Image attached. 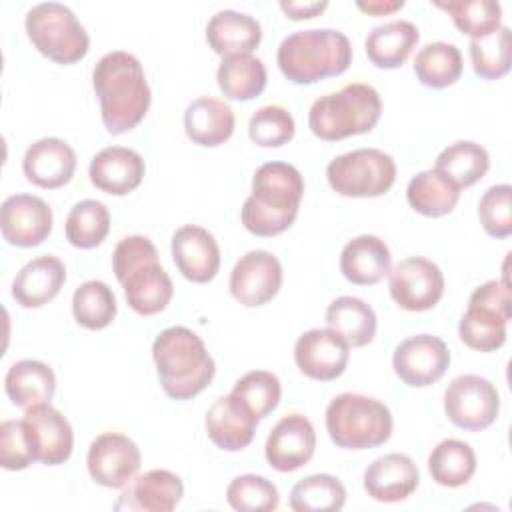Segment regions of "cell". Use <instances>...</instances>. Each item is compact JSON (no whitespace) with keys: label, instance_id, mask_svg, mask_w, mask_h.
Here are the masks:
<instances>
[{"label":"cell","instance_id":"1","mask_svg":"<svg viewBox=\"0 0 512 512\" xmlns=\"http://www.w3.org/2000/svg\"><path fill=\"white\" fill-rule=\"evenodd\" d=\"M102 124L110 134H124L140 124L152 92L140 60L126 50L106 52L92 70Z\"/></svg>","mask_w":512,"mask_h":512},{"label":"cell","instance_id":"2","mask_svg":"<svg viewBox=\"0 0 512 512\" xmlns=\"http://www.w3.org/2000/svg\"><path fill=\"white\" fill-rule=\"evenodd\" d=\"M304 196V178L288 162H266L252 176V192L240 210L254 236H276L292 226Z\"/></svg>","mask_w":512,"mask_h":512},{"label":"cell","instance_id":"3","mask_svg":"<svg viewBox=\"0 0 512 512\" xmlns=\"http://www.w3.org/2000/svg\"><path fill=\"white\" fill-rule=\"evenodd\" d=\"M162 390L172 400H190L214 378L216 364L202 338L186 326H170L152 342Z\"/></svg>","mask_w":512,"mask_h":512},{"label":"cell","instance_id":"4","mask_svg":"<svg viewBox=\"0 0 512 512\" xmlns=\"http://www.w3.org/2000/svg\"><path fill=\"white\" fill-rule=\"evenodd\" d=\"M112 268L134 312L152 316L162 312L172 300V278L158 262V250L148 236H124L114 248Z\"/></svg>","mask_w":512,"mask_h":512},{"label":"cell","instance_id":"5","mask_svg":"<svg viewBox=\"0 0 512 512\" xmlns=\"http://www.w3.org/2000/svg\"><path fill=\"white\" fill-rule=\"evenodd\" d=\"M276 62L290 82L314 84L348 70L352 44L344 32L334 28L296 30L280 42Z\"/></svg>","mask_w":512,"mask_h":512},{"label":"cell","instance_id":"6","mask_svg":"<svg viewBox=\"0 0 512 512\" xmlns=\"http://www.w3.org/2000/svg\"><path fill=\"white\" fill-rule=\"evenodd\" d=\"M380 114L382 100L378 90L364 82H352L316 98L308 112V126L320 140L336 142L370 132Z\"/></svg>","mask_w":512,"mask_h":512},{"label":"cell","instance_id":"7","mask_svg":"<svg viewBox=\"0 0 512 512\" xmlns=\"http://www.w3.org/2000/svg\"><path fill=\"white\" fill-rule=\"evenodd\" d=\"M326 430L338 448L368 450L392 436V414L372 396L342 392L326 408Z\"/></svg>","mask_w":512,"mask_h":512},{"label":"cell","instance_id":"8","mask_svg":"<svg viewBox=\"0 0 512 512\" xmlns=\"http://www.w3.org/2000/svg\"><path fill=\"white\" fill-rule=\"evenodd\" d=\"M24 26L34 48L52 62L74 64L88 54V32L66 4L40 2L32 6Z\"/></svg>","mask_w":512,"mask_h":512},{"label":"cell","instance_id":"9","mask_svg":"<svg viewBox=\"0 0 512 512\" xmlns=\"http://www.w3.org/2000/svg\"><path fill=\"white\" fill-rule=\"evenodd\" d=\"M512 316V290L504 280H488L474 288L458 324L460 340L478 352L498 350L506 342Z\"/></svg>","mask_w":512,"mask_h":512},{"label":"cell","instance_id":"10","mask_svg":"<svg viewBox=\"0 0 512 512\" xmlns=\"http://www.w3.org/2000/svg\"><path fill=\"white\" fill-rule=\"evenodd\" d=\"M330 188L348 198H376L396 180V162L378 148H358L332 158L326 166Z\"/></svg>","mask_w":512,"mask_h":512},{"label":"cell","instance_id":"11","mask_svg":"<svg viewBox=\"0 0 512 512\" xmlns=\"http://www.w3.org/2000/svg\"><path fill=\"white\" fill-rule=\"evenodd\" d=\"M444 412L454 426L478 432L498 418L500 394L488 378L460 374L444 392Z\"/></svg>","mask_w":512,"mask_h":512},{"label":"cell","instance_id":"12","mask_svg":"<svg viewBox=\"0 0 512 512\" xmlns=\"http://www.w3.org/2000/svg\"><path fill=\"white\" fill-rule=\"evenodd\" d=\"M388 290L400 308L424 312L440 302L444 294V274L432 260L410 256L388 272Z\"/></svg>","mask_w":512,"mask_h":512},{"label":"cell","instance_id":"13","mask_svg":"<svg viewBox=\"0 0 512 512\" xmlns=\"http://www.w3.org/2000/svg\"><path fill=\"white\" fill-rule=\"evenodd\" d=\"M22 426L34 462L58 466L70 458L74 448L72 426L50 402L26 408Z\"/></svg>","mask_w":512,"mask_h":512},{"label":"cell","instance_id":"14","mask_svg":"<svg viewBox=\"0 0 512 512\" xmlns=\"http://www.w3.org/2000/svg\"><path fill=\"white\" fill-rule=\"evenodd\" d=\"M450 366V350L446 342L432 334H416L404 338L392 354L396 376L412 386L424 388L438 382Z\"/></svg>","mask_w":512,"mask_h":512},{"label":"cell","instance_id":"15","mask_svg":"<svg viewBox=\"0 0 512 512\" xmlns=\"http://www.w3.org/2000/svg\"><path fill=\"white\" fill-rule=\"evenodd\" d=\"M140 450L120 432L96 436L88 448L86 466L92 480L104 488H124L140 468Z\"/></svg>","mask_w":512,"mask_h":512},{"label":"cell","instance_id":"16","mask_svg":"<svg viewBox=\"0 0 512 512\" xmlns=\"http://www.w3.org/2000/svg\"><path fill=\"white\" fill-rule=\"evenodd\" d=\"M282 286V264L268 250H250L230 272V294L248 308L270 302Z\"/></svg>","mask_w":512,"mask_h":512},{"label":"cell","instance_id":"17","mask_svg":"<svg viewBox=\"0 0 512 512\" xmlns=\"http://www.w3.org/2000/svg\"><path fill=\"white\" fill-rule=\"evenodd\" d=\"M348 358V342L332 328L306 330L294 344V362L312 380L328 382L338 378L346 370Z\"/></svg>","mask_w":512,"mask_h":512},{"label":"cell","instance_id":"18","mask_svg":"<svg viewBox=\"0 0 512 512\" xmlns=\"http://www.w3.org/2000/svg\"><path fill=\"white\" fill-rule=\"evenodd\" d=\"M0 230L12 246H38L52 232V208L40 196L12 194L2 202Z\"/></svg>","mask_w":512,"mask_h":512},{"label":"cell","instance_id":"19","mask_svg":"<svg viewBox=\"0 0 512 512\" xmlns=\"http://www.w3.org/2000/svg\"><path fill=\"white\" fill-rule=\"evenodd\" d=\"M316 450V432L304 414H288L276 422L266 438L264 454L278 472H294L310 462Z\"/></svg>","mask_w":512,"mask_h":512},{"label":"cell","instance_id":"20","mask_svg":"<svg viewBox=\"0 0 512 512\" xmlns=\"http://www.w3.org/2000/svg\"><path fill=\"white\" fill-rule=\"evenodd\" d=\"M258 422L260 418L252 412V408L230 392L228 396L214 400L206 412L204 426L208 438L218 448L238 452L252 442Z\"/></svg>","mask_w":512,"mask_h":512},{"label":"cell","instance_id":"21","mask_svg":"<svg viewBox=\"0 0 512 512\" xmlns=\"http://www.w3.org/2000/svg\"><path fill=\"white\" fill-rule=\"evenodd\" d=\"M172 260L186 280L204 284L220 270V248L206 228L184 224L172 234Z\"/></svg>","mask_w":512,"mask_h":512},{"label":"cell","instance_id":"22","mask_svg":"<svg viewBox=\"0 0 512 512\" xmlns=\"http://www.w3.org/2000/svg\"><path fill=\"white\" fill-rule=\"evenodd\" d=\"M184 496V484L178 474L156 468L148 470L132 482L120 494L114 504L116 510H144V512H170L174 510Z\"/></svg>","mask_w":512,"mask_h":512},{"label":"cell","instance_id":"23","mask_svg":"<svg viewBox=\"0 0 512 512\" xmlns=\"http://www.w3.org/2000/svg\"><path fill=\"white\" fill-rule=\"evenodd\" d=\"M24 176L46 190L68 184L76 170V154L72 146L60 138L48 136L32 142L22 160Z\"/></svg>","mask_w":512,"mask_h":512},{"label":"cell","instance_id":"24","mask_svg":"<svg viewBox=\"0 0 512 512\" xmlns=\"http://www.w3.org/2000/svg\"><path fill=\"white\" fill-rule=\"evenodd\" d=\"M420 482L418 466L414 460L400 452H388L378 456L364 470V490L376 502H400L406 500Z\"/></svg>","mask_w":512,"mask_h":512},{"label":"cell","instance_id":"25","mask_svg":"<svg viewBox=\"0 0 512 512\" xmlns=\"http://www.w3.org/2000/svg\"><path fill=\"white\" fill-rule=\"evenodd\" d=\"M146 166L142 156L126 146L102 148L90 160V182L112 196H124L140 186Z\"/></svg>","mask_w":512,"mask_h":512},{"label":"cell","instance_id":"26","mask_svg":"<svg viewBox=\"0 0 512 512\" xmlns=\"http://www.w3.org/2000/svg\"><path fill=\"white\" fill-rule=\"evenodd\" d=\"M64 280L66 268L60 258L52 254L36 256L18 270L12 282V298L22 308H40L56 298Z\"/></svg>","mask_w":512,"mask_h":512},{"label":"cell","instance_id":"27","mask_svg":"<svg viewBox=\"0 0 512 512\" xmlns=\"http://www.w3.org/2000/svg\"><path fill=\"white\" fill-rule=\"evenodd\" d=\"M390 250L386 242L374 234H360L346 242L340 252L342 276L358 286H372L390 272Z\"/></svg>","mask_w":512,"mask_h":512},{"label":"cell","instance_id":"28","mask_svg":"<svg viewBox=\"0 0 512 512\" xmlns=\"http://www.w3.org/2000/svg\"><path fill=\"white\" fill-rule=\"evenodd\" d=\"M206 40L222 58L228 54H252L262 40V28L260 22L246 12L218 10L208 20Z\"/></svg>","mask_w":512,"mask_h":512},{"label":"cell","instance_id":"29","mask_svg":"<svg viewBox=\"0 0 512 512\" xmlns=\"http://www.w3.org/2000/svg\"><path fill=\"white\" fill-rule=\"evenodd\" d=\"M234 110L218 98L200 96L184 110V130L188 138L200 146H220L234 132Z\"/></svg>","mask_w":512,"mask_h":512},{"label":"cell","instance_id":"30","mask_svg":"<svg viewBox=\"0 0 512 512\" xmlns=\"http://www.w3.org/2000/svg\"><path fill=\"white\" fill-rule=\"evenodd\" d=\"M418 40L420 32L416 24L398 18L374 26L364 40V50L374 66L398 68L406 62Z\"/></svg>","mask_w":512,"mask_h":512},{"label":"cell","instance_id":"31","mask_svg":"<svg viewBox=\"0 0 512 512\" xmlns=\"http://www.w3.org/2000/svg\"><path fill=\"white\" fill-rule=\"evenodd\" d=\"M4 388L14 406L30 408L52 400L56 390V376L48 364L24 358L8 368L4 376Z\"/></svg>","mask_w":512,"mask_h":512},{"label":"cell","instance_id":"32","mask_svg":"<svg viewBox=\"0 0 512 512\" xmlns=\"http://www.w3.org/2000/svg\"><path fill=\"white\" fill-rule=\"evenodd\" d=\"M326 324L340 334L348 346L362 348L376 336V312L356 296H338L326 308Z\"/></svg>","mask_w":512,"mask_h":512},{"label":"cell","instance_id":"33","mask_svg":"<svg viewBox=\"0 0 512 512\" xmlns=\"http://www.w3.org/2000/svg\"><path fill=\"white\" fill-rule=\"evenodd\" d=\"M406 200L418 214L440 218L456 208L460 200V188L436 168H430L410 178L406 186Z\"/></svg>","mask_w":512,"mask_h":512},{"label":"cell","instance_id":"34","mask_svg":"<svg viewBox=\"0 0 512 512\" xmlns=\"http://www.w3.org/2000/svg\"><path fill=\"white\" fill-rule=\"evenodd\" d=\"M218 88L230 100H252L266 88V66L254 54H228L216 72Z\"/></svg>","mask_w":512,"mask_h":512},{"label":"cell","instance_id":"35","mask_svg":"<svg viewBox=\"0 0 512 512\" xmlns=\"http://www.w3.org/2000/svg\"><path fill=\"white\" fill-rule=\"evenodd\" d=\"M428 470L436 484L446 488L464 486L476 472V454L472 446L458 438L438 442L428 456Z\"/></svg>","mask_w":512,"mask_h":512},{"label":"cell","instance_id":"36","mask_svg":"<svg viewBox=\"0 0 512 512\" xmlns=\"http://www.w3.org/2000/svg\"><path fill=\"white\" fill-rule=\"evenodd\" d=\"M434 168L462 190L484 178L490 168V156L484 146L472 140H460L438 154Z\"/></svg>","mask_w":512,"mask_h":512},{"label":"cell","instance_id":"37","mask_svg":"<svg viewBox=\"0 0 512 512\" xmlns=\"http://www.w3.org/2000/svg\"><path fill=\"white\" fill-rule=\"evenodd\" d=\"M414 72L428 88H448L462 76V54L454 44L430 42L416 52Z\"/></svg>","mask_w":512,"mask_h":512},{"label":"cell","instance_id":"38","mask_svg":"<svg viewBox=\"0 0 512 512\" xmlns=\"http://www.w3.org/2000/svg\"><path fill=\"white\" fill-rule=\"evenodd\" d=\"M344 502L346 488L332 474L306 476L290 492V508L294 512H338Z\"/></svg>","mask_w":512,"mask_h":512},{"label":"cell","instance_id":"39","mask_svg":"<svg viewBox=\"0 0 512 512\" xmlns=\"http://www.w3.org/2000/svg\"><path fill=\"white\" fill-rule=\"evenodd\" d=\"M66 240L82 250L96 248L104 242L110 232V212L108 208L92 198L80 200L68 212L64 224Z\"/></svg>","mask_w":512,"mask_h":512},{"label":"cell","instance_id":"40","mask_svg":"<svg viewBox=\"0 0 512 512\" xmlns=\"http://www.w3.org/2000/svg\"><path fill=\"white\" fill-rule=\"evenodd\" d=\"M116 310V296L102 280H86L72 294L74 320L88 330L110 326Z\"/></svg>","mask_w":512,"mask_h":512},{"label":"cell","instance_id":"41","mask_svg":"<svg viewBox=\"0 0 512 512\" xmlns=\"http://www.w3.org/2000/svg\"><path fill=\"white\" fill-rule=\"evenodd\" d=\"M436 6L446 10L454 26L470 38L488 36L502 26V6L494 0H450L436 2Z\"/></svg>","mask_w":512,"mask_h":512},{"label":"cell","instance_id":"42","mask_svg":"<svg viewBox=\"0 0 512 512\" xmlns=\"http://www.w3.org/2000/svg\"><path fill=\"white\" fill-rule=\"evenodd\" d=\"M472 68L480 78L498 80L510 70V28L500 26L488 36L470 40Z\"/></svg>","mask_w":512,"mask_h":512},{"label":"cell","instance_id":"43","mask_svg":"<svg viewBox=\"0 0 512 512\" xmlns=\"http://www.w3.org/2000/svg\"><path fill=\"white\" fill-rule=\"evenodd\" d=\"M226 500L240 512H270L280 504L276 486L258 474L236 476L226 488Z\"/></svg>","mask_w":512,"mask_h":512},{"label":"cell","instance_id":"44","mask_svg":"<svg viewBox=\"0 0 512 512\" xmlns=\"http://www.w3.org/2000/svg\"><path fill=\"white\" fill-rule=\"evenodd\" d=\"M232 394L246 402L252 412L262 420L278 406L282 386L276 374L268 370H252L236 380Z\"/></svg>","mask_w":512,"mask_h":512},{"label":"cell","instance_id":"45","mask_svg":"<svg viewBox=\"0 0 512 512\" xmlns=\"http://www.w3.org/2000/svg\"><path fill=\"white\" fill-rule=\"evenodd\" d=\"M296 130L292 114L278 104H268L258 108L250 122H248V134L250 140L264 148H278L292 140Z\"/></svg>","mask_w":512,"mask_h":512},{"label":"cell","instance_id":"46","mask_svg":"<svg viewBox=\"0 0 512 512\" xmlns=\"http://www.w3.org/2000/svg\"><path fill=\"white\" fill-rule=\"evenodd\" d=\"M478 218L490 236L508 238L512 234V186H490L478 202Z\"/></svg>","mask_w":512,"mask_h":512},{"label":"cell","instance_id":"47","mask_svg":"<svg viewBox=\"0 0 512 512\" xmlns=\"http://www.w3.org/2000/svg\"><path fill=\"white\" fill-rule=\"evenodd\" d=\"M34 462L28 448L22 420H4L0 424V464L6 470H24Z\"/></svg>","mask_w":512,"mask_h":512},{"label":"cell","instance_id":"48","mask_svg":"<svg viewBox=\"0 0 512 512\" xmlns=\"http://www.w3.org/2000/svg\"><path fill=\"white\" fill-rule=\"evenodd\" d=\"M280 8L282 12L290 18V20H304V18H314L320 12H324L328 8L326 0H308V2H300V0H280Z\"/></svg>","mask_w":512,"mask_h":512},{"label":"cell","instance_id":"49","mask_svg":"<svg viewBox=\"0 0 512 512\" xmlns=\"http://www.w3.org/2000/svg\"><path fill=\"white\" fill-rule=\"evenodd\" d=\"M356 6L366 12V14H372V16H386V14H392L396 10H400L404 6V0H358Z\"/></svg>","mask_w":512,"mask_h":512}]
</instances>
